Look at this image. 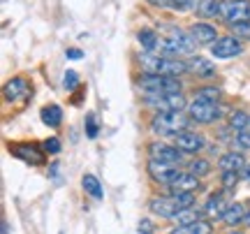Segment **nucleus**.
Wrapping results in <instances>:
<instances>
[{
	"instance_id": "f257e3e1",
	"label": "nucleus",
	"mask_w": 250,
	"mask_h": 234,
	"mask_svg": "<svg viewBox=\"0 0 250 234\" xmlns=\"http://www.w3.org/2000/svg\"><path fill=\"white\" fill-rule=\"evenodd\" d=\"M195 37L190 35V30L174 26V23H160V42H158V54H167V56H183L190 54L195 49Z\"/></svg>"
},
{
	"instance_id": "f03ea898",
	"label": "nucleus",
	"mask_w": 250,
	"mask_h": 234,
	"mask_svg": "<svg viewBox=\"0 0 250 234\" xmlns=\"http://www.w3.org/2000/svg\"><path fill=\"white\" fill-rule=\"evenodd\" d=\"M137 63L144 72L148 74H165V77H179L188 72V63L176 56L158 54V51H144L137 56Z\"/></svg>"
},
{
	"instance_id": "7ed1b4c3",
	"label": "nucleus",
	"mask_w": 250,
	"mask_h": 234,
	"mask_svg": "<svg viewBox=\"0 0 250 234\" xmlns=\"http://www.w3.org/2000/svg\"><path fill=\"white\" fill-rule=\"evenodd\" d=\"M195 207V192H181V195H165V197H153L148 202V211L153 216L174 220L183 209Z\"/></svg>"
},
{
	"instance_id": "20e7f679",
	"label": "nucleus",
	"mask_w": 250,
	"mask_h": 234,
	"mask_svg": "<svg viewBox=\"0 0 250 234\" xmlns=\"http://www.w3.org/2000/svg\"><path fill=\"white\" fill-rule=\"evenodd\" d=\"M151 130L160 137H174L190 130V116H183V111H155L151 118Z\"/></svg>"
},
{
	"instance_id": "39448f33",
	"label": "nucleus",
	"mask_w": 250,
	"mask_h": 234,
	"mask_svg": "<svg viewBox=\"0 0 250 234\" xmlns=\"http://www.w3.org/2000/svg\"><path fill=\"white\" fill-rule=\"evenodd\" d=\"M137 86L144 93H181V88H183L179 77H165V74H148V72H142L137 77Z\"/></svg>"
},
{
	"instance_id": "423d86ee",
	"label": "nucleus",
	"mask_w": 250,
	"mask_h": 234,
	"mask_svg": "<svg viewBox=\"0 0 250 234\" xmlns=\"http://www.w3.org/2000/svg\"><path fill=\"white\" fill-rule=\"evenodd\" d=\"M144 105L155 111H183L188 107L183 93H146Z\"/></svg>"
},
{
	"instance_id": "0eeeda50",
	"label": "nucleus",
	"mask_w": 250,
	"mask_h": 234,
	"mask_svg": "<svg viewBox=\"0 0 250 234\" xmlns=\"http://www.w3.org/2000/svg\"><path fill=\"white\" fill-rule=\"evenodd\" d=\"M188 116L195 123L211 126L215 121H220L223 109H220V102H190L188 105Z\"/></svg>"
},
{
	"instance_id": "6e6552de",
	"label": "nucleus",
	"mask_w": 250,
	"mask_h": 234,
	"mask_svg": "<svg viewBox=\"0 0 250 234\" xmlns=\"http://www.w3.org/2000/svg\"><path fill=\"white\" fill-rule=\"evenodd\" d=\"M220 19L229 26L250 21V0H225L220 9Z\"/></svg>"
},
{
	"instance_id": "1a4fd4ad",
	"label": "nucleus",
	"mask_w": 250,
	"mask_h": 234,
	"mask_svg": "<svg viewBox=\"0 0 250 234\" xmlns=\"http://www.w3.org/2000/svg\"><path fill=\"white\" fill-rule=\"evenodd\" d=\"M146 171H148V176H151L155 183H162V186H171V183L181 176V171L176 170V165L160 162V160H148Z\"/></svg>"
},
{
	"instance_id": "9d476101",
	"label": "nucleus",
	"mask_w": 250,
	"mask_h": 234,
	"mask_svg": "<svg viewBox=\"0 0 250 234\" xmlns=\"http://www.w3.org/2000/svg\"><path fill=\"white\" fill-rule=\"evenodd\" d=\"M148 155L151 160H160V162H171V165H179L183 160V151L176 144H167V142H151L148 144Z\"/></svg>"
},
{
	"instance_id": "9b49d317",
	"label": "nucleus",
	"mask_w": 250,
	"mask_h": 234,
	"mask_svg": "<svg viewBox=\"0 0 250 234\" xmlns=\"http://www.w3.org/2000/svg\"><path fill=\"white\" fill-rule=\"evenodd\" d=\"M211 54H213L215 58H234V56L243 54V44L239 37L229 33V35L218 37L213 44H211Z\"/></svg>"
},
{
	"instance_id": "f8f14e48",
	"label": "nucleus",
	"mask_w": 250,
	"mask_h": 234,
	"mask_svg": "<svg viewBox=\"0 0 250 234\" xmlns=\"http://www.w3.org/2000/svg\"><path fill=\"white\" fill-rule=\"evenodd\" d=\"M174 144L179 146L183 153H197L204 149V135H199L195 130H183L174 137Z\"/></svg>"
},
{
	"instance_id": "ddd939ff",
	"label": "nucleus",
	"mask_w": 250,
	"mask_h": 234,
	"mask_svg": "<svg viewBox=\"0 0 250 234\" xmlns=\"http://www.w3.org/2000/svg\"><path fill=\"white\" fill-rule=\"evenodd\" d=\"M190 35L195 37L197 44H213L218 40V30H215V26L206 23V21H195L190 26Z\"/></svg>"
},
{
	"instance_id": "4468645a",
	"label": "nucleus",
	"mask_w": 250,
	"mask_h": 234,
	"mask_svg": "<svg viewBox=\"0 0 250 234\" xmlns=\"http://www.w3.org/2000/svg\"><path fill=\"white\" fill-rule=\"evenodd\" d=\"M9 151L17 155V158H21L23 162H28V165H42V162H44V155H42V151H40L37 146L14 144V146H9Z\"/></svg>"
},
{
	"instance_id": "2eb2a0df",
	"label": "nucleus",
	"mask_w": 250,
	"mask_h": 234,
	"mask_svg": "<svg viewBox=\"0 0 250 234\" xmlns=\"http://www.w3.org/2000/svg\"><path fill=\"white\" fill-rule=\"evenodd\" d=\"M2 95L7 102H17L21 100L23 95H28V81L23 77H12V79L5 84V88H2Z\"/></svg>"
},
{
	"instance_id": "dca6fc26",
	"label": "nucleus",
	"mask_w": 250,
	"mask_h": 234,
	"mask_svg": "<svg viewBox=\"0 0 250 234\" xmlns=\"http://www.w3.org/2000/svg\"><path fill=\"white\" fill-rule=\"evenodd\" d=\"M199 188V176L190 174V171H181V176L169 186L171 195H181V192H195Z\"/></svg>"
},
{
	"instance_id": "f3484780",
	"label": "nucleus",
	"mask_w": 250,
	"mask_h": 234,
	"mask_svg": "<svg viewBox=\"0 0 250 234\" xmlns=\"http://www.w3.org/2000/svg\"><path fill=\"white\" fill-rule=\"evenodd\" d=\"M243 167H246V158H243L241 151H227L218 160V170L220 171H241Z\"/></svg>"
},
{
	"instance_id": "a211bd4d",
	"label": "nucleus",
	"mask_w": 250,
	"mask_h": 234,
	"mask_svg": "<svg viewBox=\"0 0 250 234\" xmlns=\"http://www.w3.org/2000/svg\"><path fill=\"white\" fill-rule=\"evenodd\" d=\"M229 204H232V202H227L225 192L211 195V197H208V202H206V207H204V213H208V216H215V218H223Z\"/></svg>"
},
{
	"instance_id": "6ab92c4d",
	"label": "nucleus",
	"mask_w": 250,
	"mask_h": 234,
	"mask_svg": "<svg viewBox=\"0 0 250 234\" xmlns=\"http://www.w3.org/2000/svg\"><path fill=\"white\" fill-rule=\"evenodd\" d=\"M186 63H188V72L190 74H197V77H213L215 74V65L208 63V61L202 58V56L190 58V61H186Z\"/></svg>"
},
{
	"instance_id": "aec40b11",
	"label": "nucleus",
	"mask_w": 250,
	"mask_h": 234,
	"mask_svg": "<svg viewBox=\"0 0 250 234\" xmlns=\"http://www.w3.org/2000/svg\"><path fill=\"white\" fill-rule=\"evenodd\" d=\"M146 2H151L153 7L171 9V12H190V9H195L197 0H146Z\"/></svg>"
},
{
	"instance_id": "412c9836",
	"label": "nucleus",
	"mask_w": 250,
	"mask_h": 234,
	"mask_svg": "<svg viewBox=\"0 0 250 234\" xmlns=\"http://www.w3.org/2000/svg\"><path fill=\"white\" fill-rule=\"evenodd\" d=\"M197 14L202 19H211V17H220V9H223V0H197L195 2Z\"/></svg>"
},
{
	"instance_id": "4be33fe9",
	"label": "nucleus",
	"mask_w": 250,
	"mask_h": 234,
	"mask_svg": "<svg viewBox=\"0 0 250 234\" xmlns=\"http://www.w3.org/2000/svg\"><path fill=\"white\" fill-rule=\"evenodd\" d=\"M223 90L218 86H199L192 93V102H220Z\"/></svg>"
},
{
	"instance_id": "5701e85b",
	"label": "nucleus",
	"mask_w": 250,
	"mask_h": 234,
	"mask_svg": "<svg viewBox=\"0 0 250 234\" xmlns=\"http://www.w3.org/2000/svg\"><path fill=\"white\" fill-rule=\"evenodd\" d=\"M243 218H246V209H243V204H239V202H234V204H229L227 207V211H225V216L220 218L225 225H239V223H243Z\"/></svg>"
},
{
	"instance_id": "b1692460",
	"label": "nucleus",
	"mask_w": 250,
	"mask_h": 234,
	"mask_svg": "<svg viewBox=\"0 0 250 234\" xmlns=\"http://www.w3.org/2000/svg\"><path fill=\"white\" fill-rule=\"evenodd\" d=\"M81 186H83V190L88 192L93 199H102V183H100V179L95 176V174H83L81 176Z\"/></svg>"
},
{
	"instance_id": "393cba45",
	"label": "nucleus",
	"mask_w": 250,
	"mask_h": 234,
	"mask_svg": "<svg viewBox=\"0 0 250 234\" xmlns=\"http://www.w3.org/2000/svg\"><path fill=\"white\" fill-rule=\"evenodd\" d=\"M169 234H211V223L208 220H197L192 225H179Z\"/></svg>"
},
{
	"instance_id": "a878e982",
	"label": "nucleus",
	"mask_w": 250,
	"mask_h": 234,
	"mask_svg": "<svg viewBox=\"0 0 250 234\" xmlns=\"http://www.w3.org/2000/svg\"><path fill=\"white\" fill-rule=\"evenodd\" d=\"M137 40H139V44L144 46V51H155L158 49V42H160V35L151 30V28H144L137 33Z\"/></svg>"
},
{
	"instance_id": "bb28decb",
	"label": "nucleus",
	"mask_w": 250,
	"mask_h": 234,
	"mask_svg": "<svg viewBox=\"0 0 250 234\" xmlns=\"http://www.w3.org/2000/svg\"><path fill=\"white\" fill-rule=\"evenodd\" d=\"M42 121H44V126L49 128H58L62 123V109L58 105H46L42 109Z\"/></svg>"
},
{
	"instance_id": "cd10ccee",
	"label": "nucleus",
	"mask_w": 250,
	"mask_h": 234,
	"mask_svg": "<svg viewBox=\"0 0 250 234\" xmlns=\"http://www.w3.org/2000/svg\"><path fill=\"white\" fill-rule=\"evenodd\" d=\"M202 213H204V211L190 207V209H183V211H181L174 220H176L179 225H192V223H197V220H202Z\"/></svg>"
},
{
	"instance_id": "c85d7f7f",
	"label": "nucleus",
	"mask_w": 250,
	"mask_h": 234,
	"mask_svg": "<svg viewBox=\"0 0 250 234\" xmlns=\"http://www.w3.org/2000/svg\"><path fill=\"white\" fill-rule=\"evenodd\" d=\"M188 171L195 174V176H206V174H211V162L204 160V158H192L188 162Z\"/></svg>"
},
{
	"instance_id": "c756f323",
	"label": "nucleus",
	"mask_w": 250,
	"mask_h": 234,
	"mask_svg": "<svg viewBox=\"0 0 250 234\" xmlns=\"http://www.w3.org/2000/svg\"><path fill=\"white\" fill-rule=\"evenodd\" d=\"M248 121H250V116L246 114V111H234L232 116H229V126L239 132V130H243V128L248 126Z\"/></svg>"
},
{
	"instance_id": "7c9ffc66",
	"label": "nucleus",
	"mask_w": 250,
	"mask_h": 234,
	"mask_svg": "<svg viewBox=\"0 0 250 234\" xmlns=\"http://www.w3.org/2000/svg\"><path fill=\"white\" fill-rule=\"evenodd\" d=\"M83 128H86V137H88V139H98L100 126H98V116H95V114H88V116H86Z\"/></svg>"
},
{
	"instance_id": "2f4dec72",
	"label": "nucleus",
	"mask_w": 250,
	"mask_h": 234,
	"mask_svg": "<svg viewBox=\"0 0 250 234\" xmlns=\"http://www.w3.org/2000/svg\"><path fill=\"white\" fill-rule=\"evenodd\" d=\"M77 86H79V74L74 72V70H67V72L62 74V88L67 90V93H72Z\"/></svg>"
},
{
	"instance_id": "473e14b6",
	"label": "nucleus",
	"mask_w": 250,
	"mask_h": 234,
	"mask_svg": "<svg viewBox=\"0 0 250 234\" xmlns=\"http://www.w3.org/2000/svg\"><path fill=\"white\" fill-rule=\"evenodd\" d=\"M232 28V35H236L239 40H250V21H243V23H234Z\"/></svg>"
},
{
	"instance_id": "72a5a7b5",
	"label": "nucleus",
	"mask_w": 250,
	"mask_h": 234,
	"mask_svg": "<svg viewBox=\"0 0 250 234\" xmlns=\"http://www.w3.org/2000/svg\"><path fill=\"white\" fill-rule=\"evenodd\" d=\"M236 144L241 146V149H250V121H248V126L243 128V130L236 132Z\"/></svg>"
},
{
	"instance_id": "f704fd0d",
	"label": "nucleus",
	"mask_w": 250,
	"mask_h": 234,
	"mask_svg": "<svg viewBox=\"0 0 250 234\" xmlns=\"http://www.w3.org/2000/svg\"><path fill=\"white\" fill-rule=\"evenodd\" d=\"M239 183V171H223V188L229 190Z\"/></svg>"
},
{
	"instance_id": "c9c22d12",
	"label": "nucleus",
	"mask_w": 250,
	"mask_h": 234,
	"mask_svg": "<svg viewBox=\"0 0 250 234\" xmlns=\"http://www.w3.org/2000/svg\"><path fill=\"white\" fill-rule=\"evenodd\" d=\"M137 232L139 234H153L155 232V223L148 220V218H142V220H139V225H137Z\"/></svg>"
},
{
	"instance_id": "e433bc0d",
	"label": "nucleus",
	"mask_w": 250,
	"mask_h": 234,
	"mask_svg": "<svg viewBox=\"0 0 250 234\" xmlns=\"http://www.w3.org/2000/svg\"><path fill=\"white\" fill-rule=\"evenodd\" d=\"M44 151H46V153H51V155L61 153V142H58L56 137H49V139L44 142Z\"/></svg>"
},
{
	"instance_id": "4c0bfd02",
	"label": "nucleus",
	"mask_w": 250,
	"mask_h": 234,
	"mask_svg": "<svg viewBox=\"0 0 250 234\" xmlns=\"http://www.w3.org/2000/svg\"><path fill=\"white\" fill-rule=\"evenodd\" d=\"M67 58L79 61V58H83V51H79V49H67Z\"/></svg>"
},
{
	"instance_id": "58836bf2",
	"label": "nucleus",
	"mask_w": 250,
	"mask_h": 234,
	"mask_svg": "<svg viewBox=\"0 0 250 234\" xmlns=\"http://www.w3.org/2000/svg\"><path fill=\"white\" fill-rule=\"evenodd\" d=\"M243 225H246V227H250V209H248V211H246V218H243Z\"/></svg>"
},
{
	"instance_id": "ea45409f",
	"label": "nucleus",
	"mask_w": 250,
	"mask_h": 234,
	"mask_svg": "<svg viewBox=\"0 0 250 234\" xmlns=\"http://www.w3.org/2000/svg\"><path fill=\"white\" fill-rule=\"evenodd\" d=\"M243 171H246V174H243V179H250V167H243Z\"/></svg>"
}]
</instances>
